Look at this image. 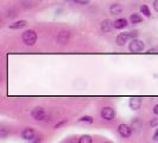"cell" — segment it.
Masks as SVG:
<instances>
[{
	"label": "cell",
	"mask_w": 158,
	"mask_h": 143,
	"mask_svg": "<svg viewBox=\"0 0 158 143\" xmlns=\"http://www.w3.org/2000/svg\"><path fill=\"white\" fill-rule=\"evenodd\" d=\"M21 39H23V42H24L25 46L32 47L37 42V32L35 31V30H26V31L23 32Z\"/></svg>",
	"instance_id": "cell-1"
},
{
	"label": "cell",
	"mask_w": 158,
	"mask_h": 143,
	"mask_svg": "<svg viewBox=\"0 0 158 143\" xmlns=\"http://www.w3.org/2000/svg\"><path fill=\"white\" fill-rule=\"evenodd\" d=\"M145 49V43L143 42L142 39H138V38H133L131 39L130 44H128V50L131 53H142L143 50Z\"/></svg>",
	"instance_id": "cell-2"
},
{
	"label": "cell",
	"mask_w": 158,
	"mask_h": 143,
	"mask_svg": "<svg viewBox=\"0 0 158 143\" xmlns=\"http://www.w3.org/2000/svg\"><path fill=\"white\" fill-rule=\"evenodd\" d=\"M31 116L33 119H36V121H45L48 118V113L47 111L43 109V107H35L31 112Z\"/></svg>",
	"instance_id": "cell-3"
},
{
	"label": "cell",
	"mask_w": 158,
	"mask_h": 143,
	"mask_svg": "<svg viewBox=\"0 0 158 143\" xmlns=\"http://www.w3.org/2000/svg\"><path fill=\"white\" fill-rule=\"evenodd\" d=\"M130 39H131V31L121 32V33H119V35L117 36L115 43H117V46H119V47H124Z\"/></svg>",
	"instance_id": "cell-4"
},
{
	"label": "cell",
	"mask_w": 158,
	"mask_h": 143,
	"mask_svg": "<svg viewBox=\"0 0 158 143\" xmlns=\"http://www.w3.org/2000/svg\"><path fill=\"white\" fill-rule=\"evenodd\" d=\"M101 117H102V119H105V121H112V119H114V117H115V110H114L113 107L106 106V107H104V109L101 110Z\"/></svg>",
	"instance_id": "cell-5"
},
{
	"label": "cell",
	"mask_w": 158,
	"mask_h": 143,
	"mask_svg": "<svg viewBox=\"0 0 158 143\" xmlns=\"http://www.w3.org/2000/svg\"><path fill=\"white\" fill-rule=\"evenodd\" d=\"M69 39H70V31H68V30H61L56 38L58 44H65V43H68Z\"/></svg>",
	"instance_id": "cell-6"
},
{
	"label": "cell",
	"mask_w": 158,
	"mask_h": 143,
	"mask_svg": "<svg viewBox=\"0 0 158 143\" xmlns=\"http://www.w3.org/2000/svg\"><path fill=\"white\" fill-rule=\"evenodd\" d=\"M118 132H119V135L121 137L127 138V137H130L132 135V129H131V127H128L127 124H120L118 127Z\"/></svg>",
	"instance_id": "cell-7"
},
{
	"label": "cell",
	"mask_w": 158,
	"mask_h": 143,
	"mask_svg": "<svg viewBox=\"0 0 158 143\" xmlns=\"http://www.w3.org/2000/svg\"><path fill=\"white\" fill-rule=\"evenodd\" d=\"M127 25H128V20L126 18H118L113 22V26L115 30H123L127 28Z\"/></svg>",
	"instance_id": "cell-8"
},
{
	"label": "cell",
	"mask_w": 158,
	"mask_h": 143,
	"mask_svg": "<svg viewBox=\"0 0 158 143\" xmlns=\"http://www.w3.org/2000/svg\"><path fill=\"white\" fill-rule=\"evenodd\" d=\"M124 11V6L119 2H114L110 6V13L112 16H119Z\"/></svg>",
	"instance_id": "cell-9"
},
{
	"label": "cell",
	"mask_w": 158,
	"mask_h": 143,
	"mask_svg": "<svg viewBox=\"0 0 158 143\" xmlns=\"http://www.w3.org/2000/svg\"><path fill=\"white\" fill-rule=\"evenodd\" d=\"M100 28H101V31L105 32V33L111 32L112 30L114 29V26H113V22H111L110 19H105V20H102V22H101Z\"/></svg>",
	"instance_id": "cell-10"
},
{
	"label": "cell",
	"mask_w": 158,
	"mask_h": 143,
	"mask_svg": "<svg viewBox=\"0 0 158 143\" xmlns=\"http://www.w3.org/2000/svg\"><path fill=\"white\" fill-rule=\"evenodd\" d=\"M36 136V132L32 128H25L23 131H21V137L24 140H33Z\"/></svg>",
	"instance_id": "cell-11"
},
{
	"label": "cell",
	"mask_w": 158,
	"mask_h": 143,
	"mask_svg": "<svg viewBox=\"0 0 158 143\" xmlns=\"http://www.w3.org/2000/svg\"><path fill=\"white\" fill-rule=\"evenodd\" d=\"M128 105H130V107H131L132 110H134V111H136V110H139L140 106H142V100H140V98L133 97V98L130 99Z\"/></svg>",
	"instance_id": "cell-12"
},
{
	"label": "cell",
	"mask_w": 158,
	"mask_h": 143,
	"mask_svg": "<svg viewBox=\"0 0 158 143\" xmlns=\"http://www.w3.org/2000/svg\"><path fill=\"white\" fill-rule=\"evenodd\" d=\"M26 25H28V22H26V20L20 19V20H17V22H13V23L8 24V28H10V29H12V30H19V29L25 28Z\"/></svg>",
	"instance_id": "cell-13"
},
{
	"label": "cell",
	"mask_w": 158,
	"mask_h": 143,
	"mask_svg": "<svg viewBox=\"0 0 158 143\" xmlns=\"http://www.w3.org/2000/svg\"><path fill=\"white\" fill-rule=\"evenodd\" d=\"M143 22V17L139 15V13H132L130 16V23L136 25V24H140Z\"/></svg>",
	"instance_id": "cell-14"
},
{
	"label": "cell",
	"mask_w": 158,
	"mask_h": 143,
	"mask_svg": "<svg viewBox=\"0 0 158 143\" xmlns=\"http://www.w3.org/2000/svg\"><path fill=\"white\" fill-rule=\"evenodd\" d=\"M140 12H142V15H144L145 17H147V18H150L151 17V11H150V7L147 6V5H142L140 6Z\"/></svg>",
	"instance_id": "cell-15"
},
{
	"label": "cell",
	"mask_w": 158,
	"mask_h": 143,
	"mask_svg": "<svg viewBox=\"0 0 158 143\" xmlns=\"http://www.w3.org/2000/svg\"><path fill=\"white\" fill-rule=\"evenodd\" d=\"M77 122H79V123H88V124H92V123L94 122V119H93L92 116H83V117L80 118Z\"/></svg>",
	"instance_id": "cell-16"
},
{
	"label": "cell",
	"mask_w": 158,
	"mask_h": 143,
	"mask_svg": "<svg viewBox=\"0 0 158 143\" xmlns=\"http://www.w3.org/2000/svg\"><path fill=\"white\" fill-rule=\"evenodd\" d=\"M92 142H93V140H92V137L89 135H83V136H81L79 138V143H92Z\"/></svg>",
	"instance_id": "cell-17"
},
{
	"label": "cell",
	"mask_w": 158,
	"mask_h": 143,
	"mask_svg": "<svg viewBox=\"0 0 158 143\" xmlns=\"http://www.w3.org/2000/svg\"><path fill=\"white\" fill-rule=\"evenodd\" d=\"M8 135H10V131H8L6 128H1V129H0V137H1V138L7 137Z\"/></svg>",
	"instance_id": "cell-18"
},
{
	"label": "cell",
	"mask_w": 158,
	"mask_h": 143,
	"mask_svg": "<svg viewBox=\"0 0 158 143\" xmlns=\"http://www.w3.org/2000/svg\"><path fill=\"white\" fill-rule=\"evenodd\" d=\"M76 5H88L89 4V0H73Z\"/></svg>",
	"instance_id": "cell-19"
},
{
	"label": "cell",
	"mask_w": 158,
	"mask_h": 143,
	"mask_svg": "<svg viewBox=\"0 0 158 143\" xmlns=\"http://www.w3.org/2000/svg\"><path fill=\"white\" fill-rule=\"evenodd\" d=\"M150 125H151V127H157L158 125V118H152V121L150 122Z\"/></svg>",
	"instance_id": "cell-20"
},
{
	"label": "cell",
	"mask_w": 158,
	"mask_h": 143,
	"mask_svg": "<svg viewBox=\"0 0 158 143\" xmlns=\"http://www.w3.org/2000/svg\"><path fill=\"white\" fill-rule=\"evenodd\" d=\"M65 123H68V119H63V121H62V122H60V123H57V124H56V125H55V128H56V129H57V128H60V127H62V125H64V124H65Z\"/></svg>",
	"instance_id": "cell-21"
},
{
	"label": "cell",
	"mask_w": 158,
	"mask_h": 143,
	"mask_svg": "<svg viewBox=\"0 0 158 143\" xmlns=\"http://www.w3.org/2000/svg\"><path fill=\"white\" fill-rule=\"evenodd\" d=\"M138 37V31H131V39Z\"/></svg>",
	"instance_id": "cell-22"
},
{
	"label": "cell",
	"mask_w": 158,
	"mask_h": 143,
	"mask_svg": "<svg viewBox=\"0 0 158 143\" xmlns=\"http://www.w3.org/2000/svg\"><path fill=\"white\" fill-rule=\"evenodd\" d=\"M152 6H153V10H155L156 12H158V0H155V1H153Z\"/></svg>",
	"instance_id": "cell-23"
},
{
	"label": "cell",
	"mask_w": 158,
	"mask_h": 143,
	"mask_svg": "<svg viewBox=\"0 0 158 143\" xmlns=\"http://www.w3.org/2000/svg\"><path fill=\"white\" fill-rule=\"evenodd\" d=\"M152 138H153V141H156V142L158 141V129H156V131H155V134H153V137H152Z\"/></svg>",
	"instance_id": "cell-24"
},
{
	"label": "cell",
	"mask_w": 158,
	"mask_h": 143,
	"mask_svg": "<svg viewBox=\"0 0 158 143\" xmlns=\"http://www.w3.org/2000/svg\"><path fill=\"white\" fill-rule=\"evenodd\" d=\"M67 143H79V141H77L76 138H70Z\"/></svg>",
	"instance_id": "cell-25"
},
{
	"label": "cell",
	"mask_w": 158,
	"mask_h": 143,
	"mask_svg": "<svg viewBox=\"0 0 158 143\" xmlns=\"http://www.w3.org/2000/svg\"><path fill=\"white\" fill-rule=\"evenodd\" d=\"M153 113H155V114H157V116H158V104L156 105V106H155V107H153Z\"/></svg>",
	"instance_id": "cell-26"
},
{
	"label": "cell",
	"mask_w": 158,
	"mask_h": 143,
	"mask_svg": "<svg viewBox=\"0 0 158 143\" xmlns=\"http://www.w3.org/2000/svg\"><path fill=\"white\" fill-rule=\"evenodd\" d=\"M105 143H112V142H110V141H107V142H105Z\"/></svg>",
	"instance_id": "cell-27"
},
{
	"label": "cell",
	"mask_w": 158,
	"mask_h": 143,
	"mask_svg": "<svg viewBox=\"0 0 158 143\" xmlns=\"http://www.w3.org/2000/svg\"><path fill=\"white\" fill-rule=\"evenodd\" d=\"M67 1H69V0H67Z\"/></svg>",
	"instance_id": "cell-28"
},
{
	"label": "cell",
	"mask_w": 158,
	"mask_h": 143,
	"mask_svg": "<svg viewBox=\"0 0 158 143\" xmlns=\"http://www.w3.org/2000/svg\"><path fill=\"white\" fill-rule=\"evenodd\" d=\"M35 143H36V142H35Z\"/></svg>",
	"instance_id": "cell-29"
}]
</instances>
